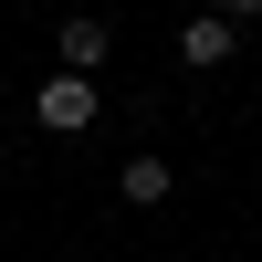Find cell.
Here are the masks:
<instances>
[{"label":"cell","instance_id":"cell-1","mask_svg":"<svg viewBox=\"0 0 262 262\" xmlns=\"http://www.w3.org/2000/svg\"><path fill=\"white\" fill-rule=\"evenodd\" d=\"M32 116L53 126V137H84V126H95V74H53L32 95Z\"/></svg>","mask_w":262,"mask_h":262},{"label":"cell","instance_id":"cell-5","mask_svg":"<svg viewBox=\"0 0 262 262\" xmlns=\"http://www.w3.org/2000/svg\"><path fill=\"white\" fill-rule=\"evenodd\" d=\"M210 11H221L231 32H242V21H262V0H210Z\"/></svg>","mask_w":262,"mask_h":262},{"label":"cell","instance_id":"cell-2","mask_svg":"<svg viewBox=\"0 0 262 262\" xmlns=\"http://www.w3.org/2000/svg\"><path fill=\"white\" fill-rule=\"evenodd\" d=\"M231 42H242V32H231L221 11H189V21H179V63H200V74H221Z\"/></svg>","mask_w":262,"mask_h":262},{"label":"cell","instance_id":"cell-4","mask_svg":"<svg viewBox=\"0 0 262 262\" xmlns=\"http://www.w3.org/2000/svg\"><path fill=\"white\" fill-rule=\"evenodd\" d=\"M116 189H126L137 210H158L168 189H179V168H168V158H126V168H116Z\"/></svg>","mask_w":262,"mask_h":262},{"label":"cell","instance_id":"cell-3","mask_svg":"<svg viewBox=\"0 0 262 262\" xmlns=\"http://www.w3.org/2000/svg\"><path fill=\"white\" fill-rule=\"evenodd\" d=\"M53 53H63V74H105V53H116V32H105L95 11H74V21H63V42H53Z\"/></svg>","mask_w":262,"mask_h":262}]
</instances>
